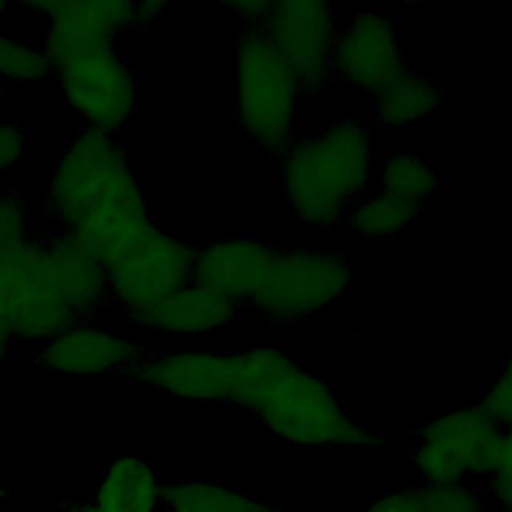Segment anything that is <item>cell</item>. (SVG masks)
Wrapping results in <instances>:
<instances>
[{"mask_svg":"<svg viewBox=\"0 0 512 512\" xmlns=\"http://www.w3.org/2000/svg\"><path fill=\"white\" fill-rule=\"evenodd\" d=\"M268 4L270 2L266 0H232L224 6L244 22L242 26H258L268 10Z\"/></svg>","mask_w":512,"mask_h":512,"instance_id":"31","label":"cell"},{"mask_svg":"<svg viewBox=\"0 0 512 512\" xmlns=\"http://www.w3.org/2000/svg\"><path fill=\"white\" fill-rule=\"evenodd\" d=\"M360 512H426L422 488L418 486H396L374 496Z\"/></svg>","mask_w":512,"mask_h":512,"instance_id":"29","label":"cell"},{"mask_svg":"<svg viewBox=\"0 0 512 512\" xmlns=\"http://www.w3.org/2000/svg\"><path fill=\"white\" fill-rule=\"evenodd\" d=\"M26 156V132L20 124L0 120V174L22 164Z\"/></svg>","mask_w":512,"mask_h":512,"instance_id":"30","label":"cell"},{"mask_svg":"<svg viewBox=\"0 0 512 512\" xmlns=\"http://www.w3.org/2000/svg\"><path fill=\"white\" fill-rule=\"evenodd\" d=\"M354 282L350 258L334 248H278L260 294L250 304L268 324L292 328L340 302Z\"/></svg>","mask_w":512,"mask_h":512,"instance_id":"4","label":"cell"},{"mask_svg":"<svg viewBox=\"0 0 512 512\" xmlns=\"http://www.w3.org/2000/svg\"><path fill=\"white\" fill-rule=\"evenodd\" d=\"M492 512H512V508H492Z\"/></svg>","mask_w":512,"mask_h":512,"instance_id":"36","label":"cell"},{"mask_svg":"<svg viewBox=\"0 0 512 512\" xmlns=\"http://www.w3.org/2000/svg\"><path fill=\"white\" fill-rule=\"evenodd\" d=\"M130 376L180 402L226 404L234 380V350L182 348L146 352Z\"/></svg>","mask_w":512,"mask_h":512,"instance_id":"13","label":"cell"},{"mask_svg":"<svg viewBox=\"0 0 512 512\" xmlns=\"http://www.w3.org/2000/svg\"><path fill=\"white\" fill-rule=\"evenodd\" d=\"M28 198L14 188L0 190V254L32 240Z\"/></svg>","mask_w":512,"mask_h":512,"instance_id":"26","label":"cell"},{"mask_svg":"<svg viewBox=\"0 0 512 512\" xmlns=\"http://www.w3.org/2000/svg\"><path fill=\"white\" fill-rule=\"evenodd\" d=\"M444 100L440 84L412 68H406L392 84L372 98L376 120L392 130H408L434 116Z\"/></svg>","mask_w":512,"mask_h":512,"instance_id":"20","label":"cell"},{"mask_svg":"<svg viewBox=\"0 0 512 512\" xmlns=\"http://www.w3.org/2000/svg\"><path fill=\"white\" fill-rule=\"evenodd\" d=\"M160 512H278V508L236 486L200 476H182L166 482Z\"/></svg>","mask_w":512,"mask_h":512,"instance_id":"21","label":"cell"},{"mask_svg":"<svg viewBox=\"0 0 512 512\" xmlns=\"http://www.w3.org/2000/svg\"><path fill=\"white\" fill-rule=\"evenodd\" d=\"M478 404L496 420L502 430L512 426V346L504 356L496 376L480 394Z\"/></svg>","mask_w":512,"mask_h":512,"instance_id":"27","label":"cell"},{"mask_svg":"<svg viewBox=\"0 0 512 512\" xmlns=\"http://www.w3.org/2000/svg\"><path fill=\"white\" fill-rule=\"evenodd\" d=\"M194 252L182 236L154 226L108 266V302L128 320L192 280Z\"/></svg>","mask_w":512,"mask_h":512,"instance_id":"9","label":"cell"},{"mask_svg":"<svg viewBox=\"0 0 512 512\" xmlns=\"http://www.w3.org/2000/svg\"><path fill=\"white\" fill-rule=\"evenodd\" d=\"M408 68L396 22L362 10L340 24L332 50L334 82L374 98Z\"/></svg>","mask_w":512,"mask_h":512,"instance_id":"11","label":"cell"},{"mask_svg":"<svg viewBox=\"0 0 512 512\" xmlns=\"http://www.w3.org/2000/svg\"><path fill=\"white\" fill-rule=\"evenodd\" d=\"M50 274L76 320H96L108 304V268L70 232L44 236Z\"/></svg>","mask_w":512,"mask_h":512,"instance_id":"18","label":"cell"},{"mask_svg":"<svg viewBox=\"0 0 512 512\" xmlns=\"http://www.w3.org/2000/svg\"><path fill=\"white\" fill-rule=\"evenodd\" d=\"M168 8V2H158V0H144V2H134V28H144L156 22Z\"/></svg>","mask_w":512,"mask_h":512,"instance_id":"32","label":"cell"},{"mask_svg":"<svg viewBox=\"0 0 512 512\" xmlns=\"http://www.w3.org/2000/svg\"><path fill=\"white\" fill-rule=\"evenodd\" d=\"M52 80L66 108L88 130L118 138L138 110L134 72L116 46L62 62Z\"/></svg>","mask_w":512,"mask_h":512,"instance_id":"7","label":"cell"},{"mask_svg":"<svg viewBox=\"0 0 512 512\" xmlns=\"http://www.w3.org/2000/svg\"><path fill=\"white\" fill-rule=\"evenodd\" d=\"M16 338L14 332L10 328V324L6 322V318L0 314V360L8 358L12 354V350L16 348Z\"/></svg>","mask_w":512,"mask_h":512,"instance_id":"33","label":"cell"},{"mask_svg":"<svg viewBox=\"0 0 512 512\" xmlns=\"http://www.w3.org/2000/svg\"><path fill=\"white\" fill-rule=\"evenodd\" d=\"M64 512H102L100 508H96V504L90 500V498H84V500H74L70 502Z\"/></svg>","mask_w":512,"mask_h":512,"instance_id":"34","label":"cell"},{"mask_svg":"<svg viewBox=\"0 0 512 512\" xmlns=\"http://www.w3.org/2000/svg\"><path fill=\"white\" fill-rule=\"evenodd\" d=\"M482 486L494 508H512V426L502 430L496 464Z\"/></svg>","mask_w":512,"mask_h":512,"instance_id":"28","label":"cell"},{"mask_svg":"<svg viewBox=\"0 0 512 512\" xmlns=\"http://www.w3.org/2000/svg\"><path fill=\"white\" fill-rule=\"evenodd\" d=\"M304 96L296 76L260 26H242L232 50V108L244 136L278 158L298 136Z\"/></svg>","mask_w":512,"mask_h":512,"instance_id":"3","label":"cell"},{"mask_svg":"<svg viewBox=\"0 0 512 512\" xmlns=\"http://www.w3.org/2000/svg\"><path fill=\"white\" fill-rule=\"evenodd\" d=\"M0 314L18 344L34 346L76 322L50 274L44 238L0 254Z\"/></svg>","mask_w":512,"mask_h":512,"instance_id":"8","label":"cell"},{"mask_svg":"<svg viewBox=\"0 0 512 512\" xmlns=\"http://www.w3.org/2000/svg\"><path fill=\"white\" fill-rule=\"evenodd\" d=\"M426 512H492L482 482L420 484Z\"/></svg>","mask_w":512,"mask_h":512,"instance_id":"25","label":"cell"},{"mask_svg":"<svg viewBox=\"0 0 512 512\" xmlns=\"http://www.w3.org/2000/svg\"><path fill=\"white\" fill-rule=\"evenodd\" d=\"M20 6L44 22L38 42L52 68L78 54L116 46V38L134 28V2L124 0H42Z\"/></svg>","mask_w":512,"mask_h":512,"instance_id":"12","label":"cell"},{"mask_svg":"<svg viewBox=\"0 0 512 512\" xmlns=\"http://www.w3.org/2000/svg\"><path fill=\"white\" fill-rule=\"evenodd\" d=\"M132 172L126 150L116 136L80 128L54 162L42 212L56 230H74Z\"/></svg>","mask_w":512,"mask_h":512,"instance_id":"6","label":"cell"},{"mask_svg":"<svg viewBox=\"0 0 512 512\" xmlns=\"http://www.w3.org/2000/svg\"><path fill=\"white\" fill-rule=\"evenodd\" d=\"M166 482L154 464L134 452L112 456L88 496L102 512H160Z\"/></svg>","mask_w":512,"mask_h":512,"instance_id":"19","label":"cell"},{"mask_svg":"<svg viewBox=\"0 0 512 512\" xmlns=\"http://www.w3.org/2000/svg\"><path fill=\"white\" fill-rule=\"evenodd\" d=\"M16 8V4H12V2H4V0H0V18L2 16H8L12 10Z\"/></svg>","mask_w":512,"mask_h":512,"instance_id":"35","label":"cell"},{"mask_svg":"<svg viewBox=\"0 0 512 512\" xmlns=\"http://www.w3.org/2000/svg\"><path fill=\"white\" fill-rule=\"evenodd\" d=\"M154 226L150 202L132 170L70 234L108 268Z\"/></svg>","mask_w":512,"mask_h":512,"instance_id":"16","label":"cell"},{"mask_svg":"<svg viewBox=\"0 0 512 512\" xmlns=\"http://www.w3.org/2000/svg\"><path fill=\"white\" fill-rule=\"evenodd\" d=\"M276 252L278 246L252 234L218 238L196 248L192 280L240 308L250 306L268 280Z\"/></svg>","mask_w":512,"mask_h":512,"instance_id":"15","label":"cell"},{"mask_svg":"<svg viewBox=\"0 0 512 512\" xmlns=\"http://www.w3.org/2000/svg\"><path fill=\"white\" fill-rule=\"evenodd\" d=\"M52 64L40 42L8 32L0 24V80L12 84H38L52 78Z\"/></svg>","mask_w":512,"mask_h":512,"instance_id":"24","label":"cell"},{"mask_svg":"<svg viewBox=\"0 0 512 512\" xmlns=\"http://www.w3.org/2000/svg\"><path fill=\"white\" fill-rule=\"evenodd\" d=\"M372 130L354 116L298 134L278 156L280 192L292 216L312 230H332L376 182Z\"/></svg>","mask_w":512,"mask_h":512,"instance_id":"2","label":"cell"},{"mask_svg":"<svg viewBox=\"0 0 512 512\" xmlns=\"http://www.w3.org/2000/svg\"><path fill=\"white\" fill-rule=\"evenodd\" d=\"M500 438L502 428L478 402L450 408L418 430L412 470L424 486L484 482L496 464Z\"/></svg>","mask_w":512,"mask_h":512,"instance_id":"5","label":"cell"},{"mask_svg":"<svg viewBox=\"0 0 512 512\" xmlns=\"http://www.w3.org/2000/svg\"><path fill=\"white\" fill-rule=\"evenodd\" d=\"M0 512H2V510H0Z\"/></svg>","mask_w":512,"mask_h":512,"instance_id":"37","label":"cell"},{"mask_svg":"<svg viewBox=\"0 0 512 512\" xmlns=\"http://www.w3.org/2000/svg\"><path fill=\"white\" fill-rule=\"evenodd\" d=\"M378 188L392 196L422 208L440 190V176L436 168L416 152L398 150L388 154L376 168Z\"/></svg>","mask_w":512,"mask_h":512,"instance_id":"23","label":"cell"},{"mask_svg":"<svg viewBox=\"0 0 512 512\" xmlns=\"http://www.w3.org/2000/svg\"><path fill=\"white\" fill-rule=\"evenodd\" d=\"M238 312V304L190 280L150 310L132 318L130 324L142 332L164 336H206L232 326Z\"/></svg>","mask_w":512,"mask_h":512,"instance_id":"17","label":"cell"},{"mask_svg":"<svg viewBox=\"0 0 512 512\" xmlns=\"http://www.w3.org/2000/svg\"><path fill=\"white\" fill-rule=\"evenodd\" d=\"M280 52L308 96L322 94L332 82V50L340 20L320 0H276L258 24Z\"/></svg>","mask_w":512,"mask_h":512,"instance_id":"10","label":"cell"},{"mask_svg":"<svg viewBox=\"0 0 512 512\" xmlns=\"http://www.w3.org/2000/svg\"><path fill=\"white\" fill-rule=\"evenodd\" d=\"M418 214L420 208L374 186L354 202L344 226L364 242H390L404 234Z\"/></svg>","mask_w":512,"mask_h":512,"instance_id":"22","label":"cell"},{"mask_svg":"<svg viewBox=\"0 0 512 512\" xmlns=\"http://www.w3.org/2000/svg\"><path fill=\"white\" fill-rule=\"evenodd\" d=\"M228 406L294 448H374L380 436L312 368L272 344L234 350Z\"/></svg>","mask_w":512,"mask_h":512,"instance_id":"1","label":"cell"},{"mask_svg":"<svg viewBox=\"0 0 512 512\" xmlns=\"http://www.w3.org/2000/svg\"><path fill=\"white\" fill-rule=\"evenodd\" d=\"M146 354L142 342L96 320H76L66 330L36 346L40 368L62 376L128 374Z\"/></svg>","mask_w":512,"mask_h":512,"instance_id":"14","label":"cell"}]
</instances>
